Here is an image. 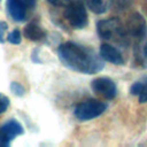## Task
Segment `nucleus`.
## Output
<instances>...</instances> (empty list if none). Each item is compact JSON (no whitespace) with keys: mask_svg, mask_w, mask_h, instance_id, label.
<instances>
[{"mask_svg":"<svg viewBox=\"0 0 147 147\" xmlns=\"http://www.w3.org/2000/svg\"><path fill=\"white\" fill-rule=\"evenodd\" d=\"M57 54L67 68L80 74L94 75L100 72L105 67L100 54L98 55L93 49L74 41H67L60 45Z\"/></svg>","mask_w":147,"mask_h":147,"instance_id":"1","label":"nucleus"},{"mask_svg":"<svg viewBox=\"0 0 147 147\" xmlns=\"http://www.w3.org/2000/svg\"><path fill=\"white\" fill-rule=\"evenodd\" d=\"M96 31L99 37L103 40L114 41L122 46H127L130 42L126 28L116 17L99 21L96 24Z\"/></svg>","mask_w":147,"mask_h":147,"instance_id":"2","label":"nucleus"},{"mask_svg":"<svg viewBox=\"0 0 147 147\" xmlns=\"http://www.w3.org/2000/svg\"><path fill=\"white\" fill-rule=\"evenodd\" d=\"M106 109L107 103L96 99H88L79 102L74 108V115L79 121H90L95 117H99L106 111Z\"/></svg>","mask_w":147,"mask_h":147,"instance_id":"3","label":"nucleus"},{"mask_svg":"<svg viewBox=\"0 0 147 147\" xmlns=\"http://www.w3.org/2000/svg\"><path fill=\"white\" fill-rule=\"evenodd\" d=\"M64 17L68 21V23L75 29H83L87 25L88 22L85 6L79 0L71 2L65 7Z\"/></svg>","mask_w":147,"mask_h":147,"instance_id":"4","label":"nucleus"},{"mask_svg":"<svg viewBox=\"0 0 147 147\" xmlns=\"http://www.w3.org/2000/svg\"><path fill=\"white\" fill-rule=\"evenodd\" d=\"M37 0H7V10L16 22L25 21L36 7Z\"/></svg>","mask_w":147,"mask_h":147,"instance_id":"5","label":"nucleus"},{"mask_svg":"<svg viewBox=\"0 0 147 147\" xmlns=\"http://www.w3.org/2000/svg\"><path fill=\"white\" fill-rule=\"evenodd\" d=\"M125 28L130 40L133 42L147 39V23L139 13H133L129 17Z\"/></svg>","mask_w":147,"mask_h":147,"instance_id":"6","label":"nucleus"},{"mask_svg":"<svg viewBox=\"0 0 147 147\" xmlns=\"http://www.w3.org/2000/svg\"><path fill=\"white\" fill-rule=\"evenodd\" d=\"M23 126L15 119H10L0 127V147H7L10 141L20 134H23Z\"/></svg>","mask_w":147,"mask_h":147,"instance_id":"7","label":"nucleus"},{"mask_svg":"<svg viewBox=\"0 0 147 147\" xmlns=\"http://www.w3.org/2000/svg\"><path fill=\"white\" fill-rule=\"evenodd\" d=\"M91 87L95 93L102 95L108 100H113L117 94L116 84L110 78H107V77L95 78L94 80H92Z\"/></svg>","mask_w":147,"mask_h":147,"instance_id":"8","label":"nucleus"},{"mask_svg":"<svg viewBox=\"0 0 147 147\" xmlns=\"http://www.w3.org/2000/svg\"><path fill=\"white\" fill-rule=\"evenodd\" d=\"M99 54H100L102 60H105L107 62H110L113 64L122 65L124 63V59H123L122 54L119 53V51L115 46H113L110 44H106V42L101 44Z\"/></svg>","mask_w":147,"mask_h":147,"instance_id":"9","label":"nucleus"},{"mask_svg":"<svg viewBox=\"0 0 147 147\" xmlns=\"http://www.w3.org/2000/svg\"><path fill=\"white\" fill-rule=\"evenodd\" d=\"M24 37L32 41H40L46 37L45 30L36 23H30L24 28Z\"/></svg>","mask_w":147,"mask_h":147,"instance_id":"10","label":"nucleus"},{"mask_svg":"<svg viewBox=\"0 0 147 147\" xmlns=\"http://www.w3.org/2000/svg\"><path fill=\"white\" fill-rule=\"evenodd\" d=\"M130 92L132 95H138L140 103L147 102V77L134 82L130 87Z\"/></svg>","mask_w":147,"mask_h":147,"instance_id":"11","label":"nucleus"},{"mask_svg":"<svg viewBox=\"0 0 147 147\" xmlns=\"http://www.w3.org/2000/svg\"><path fill=\"white\" fill-rule=\"evenodd\" d=\"M111 1L113 0H85V3L94 14H103L110 8Z\"/></svg>","mask_w":147,"mask_h":147,"instance_id":"12","label":"nucleus"},{"mask_svg":"<svg viewBox=\"0 0 147 147\" xmlns=\"http://www.w3.org/2000/svg\"><path fill=\"white\" fill-rule=\"evenodd\" d=\"M7 40H8L10 44H13V45H18V44H21V41H22L21 32H20L17 29L14 30V31H11V32L8 34V37H7Z\"/></svg>","mask_w":147,"mask_h":147,"instance_id":"13","label":"nucleus"},{"mask_svg":"<svg viewBox=\"0 0 147 147\" xmlns=\"http://www.w3.org/2000/svg\"><path fill=\"white\" fill-rule=\"evenodd\" d=\"M10 90H11V92H13L14 94H16V95H18V96H22V95L25 93L24 87H23L20 83H16V82H13V83L10 84Z\"/></svg>","mask_w":147,"mask_h":147,"instance_id":"14","label":"nucleus"},{"mask_svg":"<svg viewBox=\"0 0 147 147\" xmlns=\"http://www.w3.org/2000/svg\"><path fill=\"white\" fill-rule=\"evenodd\" d=\"M9 106V98L2 93H0V114L5 113Z\"/></svg>","mask_w":147,"mask_h":147,"instance_id":"15","label":"nucleus"},{"mask_svg":"<svg viewBox=\"0 0 147 147\" xmlns=\"http://www.w3.org/2000/svg\"><path fill=\"white\" fill-rule=\"evenodd\" d=\"M47 1L55 7H67L68 5H70L76 0H47Z\"/></svg>","mask_w":147,"mask_h":147,"instance_id":"16","label":"nucleus"},{"mask_svg":"<svg viewBox=\"0 0 147 147\" xmlns=\"http://www.w3.org/2000/svg\"><path fill=\"white\" fill-rule=\"evenodd\" d=\"M7 29H8L7 23L3 21H0V42L5 41V33H6Z\"/></svg>","mask_w":147,"mask_h":147,"instance_id":"17","label":"nucleus"}]
</instances>
